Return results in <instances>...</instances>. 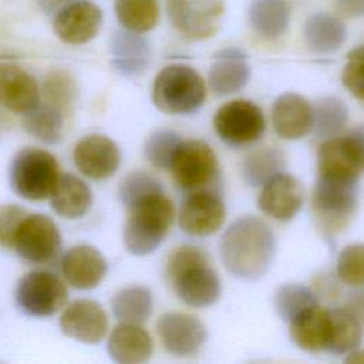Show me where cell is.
Listing matches in <instances>:
<instances>
[{"label": "cell", "mask_w": 364, "mask_h": 364, "mask_svg": "<svg viewBox=\"0 0 364 364\" xmlns=\"http://www.w3.org/2000/svg\"><path fill=\"white\" fill-rule=\"evenodd\" d=\"M48 199L58 216L71 220L82 218L92 205L90 186L73 173H61Z\"/></svg>", "instance_id": "484cf974"}, {"label": "cell", "mask_w": 364, "mask_h": 364, "mask_svg": "<svg viewBox=\"0 0 364 364\" xmlns=\"http://www.w3.org/2000/svg\"><path fill=\"white\" fill-rule=\"evenodd\" d=\"M341 82L353 97L364 101V44L354 47L347 54L341 71Z\"/></svg>", "instance_id": "ab89813d"}, {"label": "cell", "mask_w": 364, "mask_h": 364, "mask_svg": "<svg viewBox=\"0 0 364 364\" xmlns=\"http://www.w3.org/2000/svg\"><path fill=\"white\" fill-rule=\"evenodd\" d=\"M249 78L250 67L247 64V55L236 47L218 51L208 73L210 91L218 97L240 91Z\"/></svg>", "instance_id": "44dd1931"}, {"label": "cell", "mask_w": 364, "mask_h": 364, "mask_svg": "<svg viewBox=\"0 0 364 364\" xmlns=\"http://www.w3.org/2000/svg\"><path fill=\"white\" fill-rule=\"evenodd\" d=\"M158 192H162L161 183L144 171H134L128 173L118 186V198L125 208H129L135 202Z\"/></svg>", "instance_id": "74e56055"}, {"label": "cell", "mask_w": 364, "mask_h": 364, "mask_svg": "<svg viewBox=\"0 0 364 364\" xmlns=\"http://www.w3.org/2000/svg\"><path fill=\"white\" fill-rule=\"evenodd\" d=\"M78 95V87L74 77L65 70H53L43 82L44 102L60 109L64 115L73 111Z\"/></svg>", "instance_id": "e575fe53"}, {"label": "cell", "mask_w": 364, "mask_h": 364, "mask_svg": "<svg viewBox=\"0 0 364 364\" xmlns=\"http://www.w3.org/2000/svg\"><path fill=\"white\" fill-rule=\"evenodd\" d=\"M328 330L330 313L318 304L304 310L289 323V333L293 343L307 353L327 350Z\"/></svg>", "instance_id": "d4e9b609"}, {"label": "cell", "mask_w": 364, "mask_h": 364, "mask_svg": "<svg viewBox=\"0 0 364 364\" xmlns=\"http://www.w3.org/2000/svg\"><path fill=\"white\" fill-rule=\"evenodd\" d=\"M111 307L118 321L142 324L152 314V293L144 286L124 287L112 297Z\"/></svg>", "instance_id": "f1b7e54d"}, {"label": "cell", "mask_w": 364, "mask_h": 364, "mask_svg": "<svg viewBox=\"0 0 364 364\" xmlns=\"http://www.w3.org/2000/svg\"><path fill=\"white\" fill-rule=\"evenodd\" d=\"M317 304L314 293L304 284L300 283H287L280 286L273 299V306L277 316L290 323L304 310Z\"/></svg>", "instance_id": "d590c367"}, {"label": "cell", "mask_w": 364, "mask_h": 364, "mask_svg": "<svg viewBox=\"0 0 364 364\" xmlns=\"http://www.w3.org/2000/svg\"><path fill=\"white\" fill-rule=\"evenodd\" d=\"M171 24L191 40L215 36L225 14L223 0H166Z\"/></svg>", "instance_id": "30bf717a"}, {"label": "cell", "mask_w": 364, "mask_h": 364, "mask_svg": "<svg viewBox=\"0 0 364 364\" xmlns=\"http://www.w3.org/2000/svg\"><path fill=\"white\" fill-rule=\"evenodd\" d=\"M338 279L351 287L364 286V243L346 246L337 259Z\"/></svg>", "instance_id": "f35d334b"}, {"label": "cell", "mask_w": 364, "mask_h": 364, "mask_svg": "<svg viewBox=\"0 0 364 364\" xmlns=\"http://www.w3.org/2000/svg\"><path fill=\"white\" fill-rule=\"evenodd\" d=\"M166 279L176 297L189 307L212 306L220 296V280L208 255L191 245L175 249L166 260Z\"/></svg>", "instance_id": "7a4b0ae2"}, {"label": "cell", "mask_w": 364, "mask_h": 364, "mask_svg": "<svg viewBox=\"0 0 364 364\" xmlns=\"http://www.w3.org/2000/svg\"><path fill=\"white\" fill-rule=\"evenodd\" d=\"M172 179L182 189H198L210 182L218 172V158L203 141H181L171 165Z\"/></svg>", "instance_id": "8fae6325"}, {"label": "cell", "mask_w": 364, "mask_h": 364, "mask_svg": "<svg viewBox=\"0 0 364 364\" xmlns=\"http://www.w3.org/2000/svg\"><path fill=\"white\" fill-rule=\"evenodd\" d=\"M219 252L230 274L243 280H257L273 262L276 237L270 226L262 219L243 216L225 230Z\"/></svg>", "instance_id": "6da1fadb"}, {"label": "cell", "mask_w": 364, "mask_h": 364, "mask_svg": "<svg viewBox=\"0 0 364 364\" xmlns=\"http://www.w3.org/2000/svg\"><path fill=\"white\" fill-rule=\"evenodd\" d=\"M75 168L88 179L104 181L111 178L119 164L121 152L118 145L107 135L90 134L82 136L73 149Z\"/></svg>", "instance_id": "4fadbf2b"}, {"label": "cell", "mask_w": 364, "mask_h": 364, "mask_svg": "<svg viewBox=\"0 0 364 364\" xmlns=\"http://www.w3.org/2000/svg\"><path fill=\"white\" fill-rule=\"evenodd\" d=\"M107 350L109 357L119 364H139L151 358L154 344L141 324L119 321L108 336Z\"/></svg>", "instance_id": "603a6c76"}, {"label": "cell", "mask_w": 364, "mask_h": 364, "mask_svg": "<svg viewBox=\"0 0 364 364\" xmlns=\"http://www.w3.org/2000/svg\"><path fill=\"white\" fill-rule=\"evenodd\" d=\"M156 333L162 347L178 357L196 353L208 338L206 327L198 317L173 311L158 318Z\"/></svg>", "instance_id": "2e32d148"}, {"label": "cell", "mask_w": 364, "mask_h": 364, "mask_svg": "<svg viewBox=\"0 0 364 364\" xmlns=\"http://www.w3.org/2000/svg\"><path fill=\"white\" fill-rule=\"evenodd\" d=\"M358 199L357 181L320 176L311 193V209L317 225L326 233L344 229L354 215Z\"/></svg>", "instance_id": "8992f818"}, {"label": "cell", "mask_w": 364, "mask_h": 364, "mask_svg": "<svg viewBox=\"0 0 364 364\" xmlns=\"http://www.w3.org/2000/svg\"><path fill=\"white\" fill-rule=\"evenodd\" d=\"M114 10L125 30L139 34L151 31L159 18L158 0H115Z\"/></svg>", "instance_id": "1f68e13d"}, {"label": "cell", "mask_w": 364, "mask_h": 364, "mask_svg": "<svg viewBox=\"0 0 364 364\" xmlns=\"http://www.w3.org/2000/svg\"><path fill=\"white\" fill-rule=\"evenodd\" d=\"M284 166V155L276 148L263 146L249 154L242 164V176L246 183L260 186L272 176L282 172Z\"/></svg>", "instance_id": "d6a6232c"}, {"label": "cell", "mask_w": 364, "mask_h": 364, "mask_svg": "<svg viewBox=\"0 0 364 364\" xmlns=\"http://www.w3.org/2000/svg\"><path fill=\"white\" fill-rule=\"evenodd\" d=\"M249 23L264 38H277L289 27L291 7L287 0H253L249 6Z\"/></svg>", "instance_id": "83f0119b"}, {"label": "cell", "mask_w": 364, "mask_h": 364, "mask_svg": "<svg viewBox=\"0 0 364 364\" xmlns=\"http://www.w3.org/2000/svg\"><path fill=\"white\" fill-rule=\"evenodd\" d=\"M61 176L57 158L40 148H23L11 159L9 179L20 198L31 202L48 199Z\"/></svg>", "instance_id": "5b68a950"}, {"label": "cell", "mask_w": 364, "mask_h": 364, "mask_svg": "<svg viewBox=\"0 0 364 364\" xmlns=\"http://www.w3.org/2000/svg\"><path fill=\"white\" fill-rule=\"evenodd\" d=\"M60 270L67 284L77 290L95 289L105 277L108 266L102 253L91 245L71 246L61 257Z\"/></svg>", "instance_id": "ac0fdd59"}, {"label": "cell", "mask_w": 364, "mask_h": 364, "mask_svg": "<svg viewBox=\"0 0 364 364\" xmlns=\"http://www.w3.org/2000/svg\"><path fill=\"white\" fill-rule=\"evenodd\" d=\"M347 119L346 104L336 97H324L313 105L311 131L320 138H330L344 128Z\"/></svg>", "instance_id": "836d02e7"}, {"label": "cell", "mask_w": 364, "mask_h": 364, "mask_svg": "<svg viewBox=\"0 0 364 364\" xmlns=\"http://www.w3.org/2000/svg\"><path fill=\"white\" fill-rule=\"evenodd\" d=\"M313 105L303 95L286 92L277 97L272 107V124L274 132L289 141L303 138L311 131Z\"/></svg>", "instance_id": "7402d4cb"}, {"label": "cell", "mask_w": 364, "mask_h": 364, "mask_svg": "<svg viewBox=\"0 0 364 364\" xmlns=\"http://www.w3.org/2000/svg\"><path fill=\"white\" fill-rule=\"evenodd\" d=\"M347 36L344 21L336 14L318 11L311 14L303 26L306 46L318 54H330L338 50Z\"/></svg>", "instance_id": "4316f807"}, {"label": "cell", "mask_w": 364, "mask_h": 364, "mask_svg": "<svg viewBox=\"0 0 364 364\" xmlns=\"http://www.w3.org/2000/svg\"><path fill=\"white\" fill-rule=\"evenodd\" d=\"M262 186L257 202L264 215L282 222L297 215L303 205V188L294 176L280 172Z\"/></svg>", "instance_id": "ffe728a7"}, {"label": "cell", "mask_w": 364, "mask_h": 364, "mask_svg": "<svg viewBox=\"0 0 364 364\" xmlns=\"http://www.w3.org/2000/svg\"><path fill=\"white\" fill-rule=\"evenodd\" d=\"M206 85L200 74L185 64L164 67L152 84L154 105L169 115H183L202 107Z\"/></svg>", "instance_id": "277c9868"}, {"label": "cell", "mask_w": 364, "mask_h": 364, "mask_svg": "<svg viewBox=\"0 0 364 364\" xmlns=\"http://www.w3.org/2000/svg\"><path fill=\"white\" fill-rule=\"evenodd\" d=\"M40 101V87L27 70L11 63L0 64V105L3 108L24 115Z\"/></svg>", "instance_id": "d6986e66"}, {"label": "cell", "mask_w": 364, "mask_h": 364, "mask_svg": "<svg viewBox=\"0 0 364 364\" xmlns=\"http://www.w3.org/2000/svg\"><path fill=\"white\" fill-rule=\"evenodd\" d=\"M102 24L101 9L90 0H73L53 18L55 36L65 44L80 46L92 40Z\"/></svg>", "instance_id": "9a60e30c"}, {"label": "cell", "mask_w": 364, "mask_h": 364, "mask_svg": "<svg viewBox=\"0 0 364 364\" xmlns=\"http://www.w3.org/2000/svg\"><path fill=\"white\" fill-rule=\"evenodd\" d=\"M109 50L114 68L125 77L142 74L149 64L151 47L139 33L125 28L117 31L111 38Z\"/></svg>", "instance_id": "cb8c5ba5"}, {"label": "cell", "mask_w": 364, "mask_h": 364, "mask_svg": "<svg viewBox=\"0 0 364 364\" xmlns=\"http://www.w3.org/2000/svg\"><path fill=\"white\" fill-rule=\"evenodd\" d=\"M344 309H347L351 314H354L363 324L364 323V290L351 293Z\"/></svg>", "instance_id": "7bdbcfd3"}, {"label": "cell", "mask_w": 364, "mask_h": 364, "mask_svg": "<svg viewBox=\"0 0 364 364\" xmlns=\"http://www.w3.org/2000/svg\"><path fill=\"white\" fill-rule=\"evenodd\" d=\"M223 200L213 192L196 191L182 203L178 215L179 228L191 236H209L225 222Z\"/></svg>", "instance_id": "e0dca14e"}, {"label": "cell", "mask_w": 364, "mask_h": 364, "mask_svg": "<svg viewBox=\"0 0 364 364\" xmlns=\"http://www.w3.org/2000/svg\"><path fill=\"white\" fill-rule=\"evenodd\" d=\"M61 247V233L55 222L43 213H27L13 250L26 262L43 264L53 260Z\"/></svg>", "instance_id": "7c38bea8"}, {"label": "cell", "mask_w": 364, "mask_h": 364, "mask_svg": "<svg viewBox=\"0 0 364 364\" xmlns=\"http://www.w3.org/2000/svg\"><path fill=\"white\" fill-rule=\"evenodd\" d=\"M318 175L358 181L364 173V125L326 138L317 152Z\"/></svg>", "instance_id": "52a82bcc"}, {"label": "cell", "mask_w": 364, "mask_h": 364, "mask_svg": "<svg viewBox=\"0 0 364 364\" xmlns=\"http://www.w3.org/2000/svg\"><path fill=\"white\" fill-rule=\"evenodd\" d=\"M330 330L327 351L347 354L355 350L363 340V324L347 309L328 310Z\"/></svg>", "instance_id": "f546056e"}, {"label": "cell", "mask_w": 364, "mask_h": 364, "mask_svg": "<svg viewBox=\"0 0 364 364\" xmlns=\"http://www.w3.org/2000/svg\"><path fill=\"white\" fill-rule=\"evenodd\" d=\"M73 0H36L37 6L46 13V14H55L60 9L71 3Z\"/></svg>", "instance_id": "ee69618b"}, {"label": "cell", "mask_w": 364, "mask_h": 364, "mask_svg": "<svg viewBox=\"0 0 364 364\" xmlns=\"http://www.w3.org/2000/svg\"><path fill=\"white\" fill-rule=\"evenodd\" d=\"M26 216V209L16 203L0 205V247L13 250L17 232Z\"/></svg>", "instance_id": "60d3db41"}, {"label": "cell", "mask_w": 364, "mask_h": 364, "mask_svg": "<svg viewBox=\"0 0 364 364\" xmlns=\"http://www.w3.org/2000/svg\"><path fill=\"white\" fill-rule=\"evenodd\" d=\"M218 136L232 145L242 146L257 141L266 128L263 111L249 100L228 101L213 117Z\"/></svg>", "instance_id": "9c48e42d"}, {"label": "cell", "mask_w": 364, "mask_h": 364, "mask_svg": "<svg viewBox=\"0 0 364 364\" xmlns=\"http://www.w3.org/2000/svg\"><path fill=\"white\" fill-rule=\"evenodd\" d=\"M337 11L348 18L364 17V0H334Z\"/></svg>", "instance_id": "b9f144b4"}, {"label": "cell", "mask_w": 364, "mask_h": 364, "mask_svg": "<svg viewBox=\"0 0 364 364\" xmlns=\"http://www.w3.org/2000/svg\"><path fill=\"white\" fill-rule=\"evenodd\" d=\"M181 136L172 129L154 131L144 144L146 161L158 169H169L172 156L181 144Z\"/></svg>", "instance_id": "8d00e7d4"}, {"label": "cell", "mask_w": 364, "mask_h": 364, "mask_svg": "<svg viewBox=\"0 0 364 364\" xmlns=\"http://www.w3.org/2000/svg\"><path fill=\"white\" fill-rule=\"evenodd\" d=\"M347 363H354V364H364V350H353L351 353H348V355L346 357Z\"/></svg>", "instance_id": "f6af8a7d"}, {"label": "cell", "mask_w": 364, "mask_h": 364, "mask_svg": "<svg viewBox=\"0 0 364 364\" xmlns=\"http://www.w3.org/2000/svg\"><path fill=\"white\" fill-rule=\"evenodd\" d=\"M17 307L30 317H50L60 311L67 301V287L51 272L37 269L26 273L17 283Z\"/></svg>", "instance_id": "ba28073f"}, {"label": "cell", "mask_w": 364, "mask_h": 364, "mask_svg": "<svg viewBox=\"0 0 364 364\" xmlns=\"http://www.w3.org/2000/svg\"><path fill=\"white\" fill-rule=\"evenodd\" d=\"M65 117L60 109L41 102L23 115L24 129L38 141L54 145L63 139Z\"/></svg>", "instance_id": "4dcf8cb0"}, {"label": "cell", "mask_w": 364, "mask_h": 364, "mask_svg": "<svg viewBox=\"0 0 364 364\" xmlns=\"http://www.w3.org/2000/svg\"><path fill=\"white\" fill-rule=\"evenodd\" d=\"M109 320L100 303L90 299H77L68 303L60 317L64 336L84 343L98 344L108 333Z\"/></svg>", "instance_id": "5bb4252c"}, {"label": "cell", "mask_w": 364, "mask_h": 364, "mask_svg": "<svg viewBox=\"0 0 364 364\" xmlns=\"http://www.w3.org/2000/svg\"><path fill=\"white\" fill-rule=\"evenodd\" d=\"M128 209L122 239L127 250L135 256L152 253L168 235L175 208L172 200L162 192L152 193Z\"/></svg>", "instance_id": "3957f363"}]
</instances>
